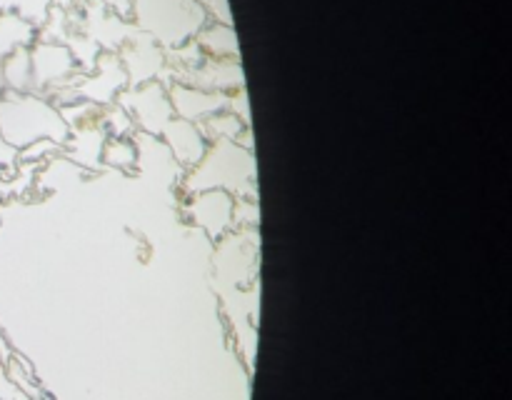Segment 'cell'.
<instances>
[{"instance_id":"6da1fadb","label":"cell","mask_w":512,"mask_h":400,"mask_svg":"<svg viewBox=\"0 0 512 400\" xmlns=\"http://www.w3.org/2000/svg\"><path fill=\"white\" fill-rule=\"evenodd\" d=\"M255 155L238 140H210L203 158L188 168L185 190H228L235 198H255Z\"/></svg>"},{"instance_id":"7a4b0ae2","label":"cell","mask_w":512,"mask_h":400,"mask_svg":"<svg viewBox=\"0 0 512 400\" xmlns=\"http://www.w3.org/2000/svg\"><path fill=\"white\" fill-rule=\"evenodd\" d=\"M130 15L140 33L173 50L190 43L208 23L198 0H133Z\"/></svg>"},{"instance_id":"3957f363","label":"cell","mask_w":512,"mask_h":400,"mask_svg":"<svg viewBox=\"0 0 512 400\" xmlns=\"http://www.w3.org/2000/svg\"><path fill=\"white\" fill-rule=\"evenodd\" d=\"M0 135L15 150L25 148L40 138H53L55 143H65L68 123L43 98L10 90L8 95L0 98Z\"/></svg>"},{"instance_id":"277c9868","label":"cell","mask_w":512,"mask_h":400,"mask_svg":"<svg viewBox=\"0 0 512 400\" xmlns=\"http://www.w3.org/2000/svg\"><path fill=\"white\" fill-rule=\"evenodd\" d=\"M118 105H123L130 118L148 135L163 133L168 120L173 118V105H170L168 88L160 80H148V83L133 85V88L118 95Z\"/></svg>"},{"instance_id":"5b68a950","label":"cell","mask_w":512,"mask_h":400,"mask_svg":"<svg viewBox=\"0 0 512 400\" xmlns=\"http://www.w3.org/2000/svg\"><path fill=\"white\" fill-rule=\"evenodd\" d=\"M195 198L190 200L188 213L198 228L213 240L228 235L233 228V208H235V195L228 190H203V193H193Z\"/></svg>"},{"instance_id":"8992f818","label":"cell","mask_w":512,"mask_h":400,"mask_svg":"<svg viewBox=\"0 0 512 400\" xmlns=\"http://www.w3.org/2000/svg\"><path fill=\"white\" fill-rule=\"evenodd\" d=\"M160 138H163L165 148L170 150L175 163L185 170L193 168V165L203 158L210 143L198 123H190V120L183 118H170L168 125L163 128V133H160Z\"/></svg>"},{"instance_id":"52a82bcc","label":"cell","mask_w":512,"mask_h":400,"mask_svg":"<svg viewBox=\"0 0 512 400\" xmlns=\"http://www.w3.org/2000/svg\"><path fill=\"white\" fill-rule=\"evenodd\" d=\"M170 105H173V113L178 118L190 120V123H203L210 115L220 113L228 105V95L220 93V90H208V88H188L183 83H175L168 88Z\"/></svg>"},{"instance_id":"ba28073f","label":"cell","mask_w":512,"mask_h":400,"mask_svg":"<svg viewBox=\"0 0 512 400\" xmlns=\"http://www.w3.org/2000/svg\"><path fill=\"white\" fill-rule=\"evenodd\" d=\"M195 43L198 48L203 50L205 55L218 60H238L240 50H238V35H235L233 25L225 23H205L203 30L195 35Z\"/></svg>"},{"instance_id":"9c48e42d","label":"cell","mask_w":512,"mask_h":400,"mask_svg":"<svg viewBox=\"0 0 512 400\" xmlns=\"http://www.w3.org/2000/svg\"><path fill=\"white\" fill-rule=\"evenodd\" d=\"M33 23L25 20L23 15H15V13H3L0 15V55H10L13 50L25 48L33 38Z\"/></svg>"},{"instance_id":"30bf717a","label":"cell","mask_w":512,"mask_h":400,"mask_svg":"<svg viewBox=\"0 0 512 400\" xmlns=\"http://www.w3.org/2000/svg\"><path fill=\"white\" fill-rule=\"evenodd\" d=\"M100 160L110 165L115 170H123V173H130L138 165V145L135 140L125 138V135H113V138H105L103 155Z\"/></svg>"},{"instance_id":"8fae6325","label":"cell","mask_w":512,"mask_h":400,"mask_svg":"<svg viewBox=\"0 0 512 400\" xmlns=\"http://www.w3.org/2000/svg\"><path fill=\"white\" fill-rule=\"evenodd\" d=\"M198 125L208 140H238L240 135H243V130L248 128V123H243V120L235 113H230V110H220V113L210 115V118H205L203 123Z\"/></svg>"},{"instance_id":"7c38bea8","label":"cell","mask_w":512,"mask_h":400,"mask_svg":"<svg viewBox=\"0 0 512 400\" xmlns=\"http://www.w3.org/2000/svg\"><path fill=\"white\" fill-rule=\"evenodd\" d=\"M3 80L15 90V93H25L33 85V68H30V53L25 48L13 50L5 55L3 65Z\"/></svg>"},{"instance_id":"4fadbf2b","label":"cell","mask_w":512,"mask_h":400,"mask_svg":"<svg viewBox=\"0 0 512 400\" xmlns=\"http://www.w3.org/2000/svg\"><path fill=\"white\" fill-rule=\"evenodd\" d=\"M200 8L205 10L208 18H213L215 23H225L233 25V15H230V5L228 0H198Z\"/></svg>"},{"instance_id":"5bb4252c","label":"cell","mask_w":512,"mask_h":400,"mask_svg":"<svg viewBox=\"0 0 512 400\" xmlns=\"http://www.w3.org/2000/svg\"><path fill=\"white\" fill-rule=\"evenodd\" d=\"M15 155H18V150H15L10 143H5V138L0 135V165L15 163Z\"/></svg>"},{"instance_id":"9a60e30c","label":"cell","mask_w":512,"mask_h":400,"mask_svg":"<svg viewBox=\"0 0 512 400\" xmlns=\"http://www.w3.org/2000/svg\"><path fill=\"white\" fill-rule=\"evenodd\" d=\"M100 73H103V78H108V68H105V65H100ZM103 83V80H93V85H100ZM105 93H108V98L110 95H113V85H105Z\"/></svg>"},{"instance_id":"2e32d148","label":"cell","mask_w":512,"mask_h":400,"mask_svg":"<svg viewBox=\"0 0 512 400\" xmlns=\"http://www.w3.org/2000/svg\"><path fill=\"white\" fill-rule=\"evenodd\" d=\"M5 190H8V183H5V178H3V173H0V200H3V195H5Z\"/></svg>"},{"instance_id":"e0dca14e","label":"cell","mask_w":512,"mask_h":400,"mask_svg":"<svg viewBox=\"0 0 512 400\" xmlns=\"http://www.w3.org/2000/svg\"><path fill=\"white\" fill-rule=\"evenodd\" d=\"M3 350H5V343H3V335H0V355H3Z\"/></svg>"}]
</instances>
